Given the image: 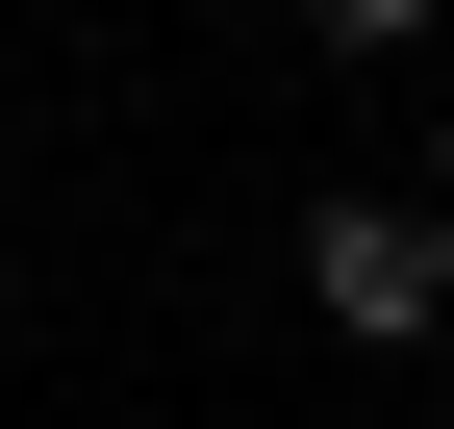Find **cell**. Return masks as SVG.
Listing matches in <instances>:
<instances>
[{
  "instance_id": "1",
  "label": "cell",
  "mask_w": 454,
  "mask_h": 429,
  "mask_svg": "<svg viewBox=\"0 0 454 429\" xmlns=\"http://www.w3.org/2000/svg\"><path fill=\"white\" fill-rule=\"evenodd\" d=\"M303 303H328L354 354H429V329H454V228H429L404 177H379V202H303Z\"/></svg>"
}]
</instances>
